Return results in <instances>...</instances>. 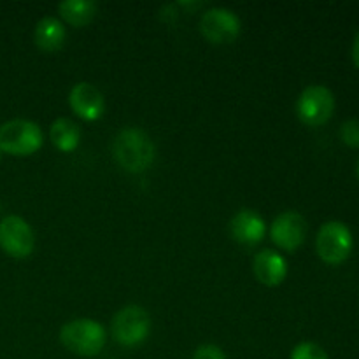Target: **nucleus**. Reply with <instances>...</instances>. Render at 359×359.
I'll return each mask as SVG.
<instances>
[{
	"mask_svg": "<svg viewBox=\"0 0 359 359\" xmlns=\"http://www.w3.org/2000/svg\"><path fill=\"white\" fill-rule=\"evenodd\" d=\"M116 161L132 174H142L153 165L156 147L146 132L139 128H123L112 142Z\"/></svg>",
	"mask_w": 359,
	"mask_h": 359,
	"instance_id": "1",
	"label": "nucleus"
},
{
	"mask_svg": "<svg viewBox=\"0 0 359 359\" xmlns=\"http://www.w3.org/2000/svg\"><path fill=\"white\" fill-rule=\"evenodd\" d=\"M107 340L105 328L95 319H74L60 330V342L67 351L83 358H93L102 353Z\"/></svg>",
	"mask_w": 359,
	"mask_h": 359,
	"instance_id": "2",
	"label": "nucleus"
},
{
	"mask_svg": "<svg viewBox=\"0 0 359 359\" xmlns=\"http://www.w3.org/2000/svg\"><path fill=\"white\" fill-rule=\"evenodd\" d=\"M44 144L37 123L30 119H11L0 125V151L13 156H32Z\"/></svg>",
	"mask_w": 359,
	"mask_h": 359,
	"instance_id": "3",
	"label": "nucleus"
},
{
	"mask_svg": "<svg viewBox=\"0 0 359 359\" xmlns=\"http://www.w3.org/2000/svg\"><path fill=\"white\" fill-rule=\"evenodd\" d=\"M318 256L328 265H340L353 252V233L342 221H328L319 228L316 238Z\"/></svg>",
	"mask_w": 359,
	"mask_h": 359,
	"instance_id": "4",
	"label": "nucleus"
},
{
	"mask_svg": "<svg viewBox=\"0 0 359 359\" xmlns=\"http://www.w3.org/2000/svg\"><path fill=\"white\" fill-rule=\"evenodd\" d=\"M111 330L112 337L119 346H140L149 337L151 318L146 309L139 307V305H128L114 316Z\"/></svg>",
	"mask_w": 359,
	"mask_h": 359,
	"instance_id": "5",
	"label": "nucleus"
},
{
	"mask_svg": "<svg viewBox=\"0 0 359 359\" xmlns=\"http://www.w3.org/2000/svg\"><path fill=\"white\" fill-rule=\"evenodd\" d=\"M335 111V97L332 90L323 84H312L300 93L297 102V114L307 126H321L330 121Z\"/></svg>",
	"mask_w": 359,
	"mask_h": 359,
	"instance_id": "6",
	"label": "nucleus"
},
{
	"mask_svg": "<svg viewBox=\"0 0 359 359\" xmlns=\"http://www.w3.org/2000/svg\"><path fill=\"white\" fill-rule=\"evenodd\" d=\"M242 23L237 14L224 7H212L202 14L200 32L212 44H231L238 39Z\"/></svg>",
	"mask_w": 359,
	"mask_h": 359,
	"instance_id": "7",
	"label": "nucleus"
},
{
	"mask_svg": "<svg viewBox=\"0 0 359 359\" xmlns=\"http://www.w3.org/2000/svg\"><path fill=\"white\" fill-rule=\"evenodd\" d=\"M0 248L11 258H28L35 248V237L30 224L20 216L4 217L0 221Z\"/></svg>",
	"mask_w": 359,
	"mask_h": 359,
	"instance_id": "8",
	"label": "nucleus"
},
{
	"mask_svg": "<svg viewBox=\"0 0 359 359\" xmlns=\"http://www.w3.org/2000/svg\"><path fill=\"white\" fill-rule=\"evenodd\" d=\"M305 235H307V221L294 210H286V212L279 214L270 228V237H272L273 244L287 252L297 251L304 244Z\"/></svg>",
	"mask_w": 359,
	"mask_h": 359,
	"instance_id": "9",
	"label": "nucleus"
},
{
	"mask_svg": "<svg viewBox=\"0 0 359 359\" xmlns=\"http://www.w3.org/2000/svg\"><path fill=\"white\" fill-rule=\"evenodd\" d=\"M69 104L74 114L84 121H97L105 111V98L102 91L86 81L74 84L69 95Z\"/></svg>",
	"mask_w": 359,
	"mask_h": 359,
	"instance_id": "10",
	"label": "nucleus"
},
{
	"mask_svg": "<svg viewBox=\"0 0 359 359\" xmlns=\"http://www.w3.org/2000/svg\"><path fill=\"white\" fill-rule=\"evenodd\" d=\"M266 223L258 210L242 209L231 217L230 233L235 242L242 245H256L263 241Z\"/></svg>",
	"mask_w": 359,
	"mask_h": 359,
	"instance_id": "11",
	"label": "nucleus"
},
{
	"mask_svg": "<svg viewBox=\"0 0 359 359\" xmlns=\"http://www.w3.org/2000/svg\"><path fill=\"white\" fill-rule=\"evenodd\" d=\"M256 279L269 287H276L284 283L287 276V263L283 256L272 249H263L252 262Z\"/></svg>",
	"mask_w": 359,
	"mask_h": 359,
	"instance_id": "12",
	"label": "nucleus"
},
{
	"mask_svg": "<svg viewBox=\"0 0 359 359\" xmlns=\"http://www.w3.org/2000/svg\"><path fill=\"white\" fill-rule=\"evenodd\" d=\"M67 39L65 27L62 21L55 16H44L35 25L34 41L39 49L46 53H55L63 48Z\"/></svg>",
	"mask_w": 359,
	"mask_h": 359,
	"instance_id": "13",
	"label": "nucleus"
},
{
	"mask_svg": "<svg viewBox=\"0 0 359 359\" xmlns=\"http://www.w3.org/2000/svg\"><path fill=\"white\" fill-rule=\"evenodd\" d=\"M49 137L56 149L62 153H72L79 146L81 128L72 119L58 118L56 121H53L51 128H49Z\"/></svg>",
	"mask_w": 359,
	"mask_h": 359,
	"instance_id": "14",
	"label": "nucleus"
},
{
	"mask_svg": "<svg viewBox=\"0 0 359 359\" xmlns=\"http://www.w3.org/2000/svg\"><path fill=\"white\" fill-rule=\"evenodd\" d=\"M98 6L91 0H63L58 6V13L72 27H86L97 16Z\"/></svg>",
	"mask_w": 359,
	"mask_h": 359,
	"instance_id": "15",
	"label": "nucleus"
},
{
	"mask_svg": "<svg viewBox=\"0 0 359 359\" xmlns=\"http://www.w3.org/2000/svg\"><path fill=\"white\" fill-rule=\"evenodd\" d=\"M291 359H330L326 351L314 342H302L291 351Z\"/></svg>",
	"mask_w": 359,
	"mask_h": 359,
	"instance_id": "16",
	"label": "nucleus"
},
{
	"mask_svg": "<svg viewBox=\"0 0 359 359\" xmlns=\"http://www.w3.org/2000/svg\"><path fill=\"white\" fill-rule=\"evenodd\" d=\"M340 137H342L344 144L349 147H359V119H349L340 128Z\"/></svg>",
	"mask_w": 359,
	"mask_h": 359,
	"instance_id": "17",
	"label": "nucleus"
},
{
	"mask_svg": "<svg viewBox=\"0 0 359 359\" xmlns=\"http://www.w3.org/2000/svg\"><path fill=\"white\" fill-rule=\"evenodd\" d=\"M193 359H226V356L221 347L214 346V344H203L195 351Z\"/></svg>",
	"mask_w": 359,
	"mask_h": 359,
	"instance_id": "18",
	"label": "nucleus"
},
{
	"mask_svg": "<svg viewBox=\"0 0 359 359\" xmlns=\"http://www.w3.org/2000/svg\"><path fill=\"white\" fill-rule=\"evenodd\" d=\"M353 62L359 69V32L356 34V37H354V42H353Z\"/></svg>",
	"mask_w": 359,
	"mask_h": 359,
	"instance_id": "19",
	"label": "nucleus"
},
{
	"mask_svg": "<svg viewBox=\"0 0 359 359\" xmlns=\"http://www.w3.org/2000/svg\"><path fill=\"white\" fill-rule=\"evenodd\" d=\"M358 177H359V161H358Z\"/></svg>",
	"mask_w": 359,
	"mask_h": 359,
	"instance_id": "20",
	"label": "nucleus"
},
{
	"mask_svg": "<svg viewBox=\"0 0 359 359\" xmlns=\"http://www.w3.org/2000/svg\"><path fill=\"white\" fill-rule=\"evenodd\" d=\"M0 158H2V151H0Z\"/></svg>",
	"mask_w": 359,
	"mask_h": 359,
	"instance_id": "21",
	"label": "nucleus"
}]
</instances>
